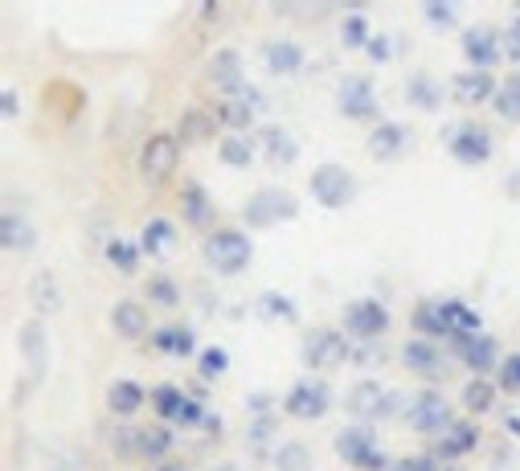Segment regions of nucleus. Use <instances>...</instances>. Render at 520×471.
Wrapping results in <instances>:
<instances>
[{"label":"nucleus","mask_w":520,"mask_h":471,"mask_svg":"<svg viewBox=\"0 0 520 471\" xmlns=\"http://www.w3.org/2000/svg\"><path fill=\"white\" fill-rule=\"evenodd\" d=\"M181 222L193 226V230H209V226H218V205H213V193L201 185V181H185L181 193Z\"/></svg>","instance_id":"obj_24"},{"label":"nucleus","mask_w":520,"mask_h":471,"mask_svg":"<svg viewBox=\"0 0 520 471\" xmlns=\"http://www.w3.org/2000/svg\"><path fill=\"white\" fill-rule=\"evenodd\" d=\"M103 259H107V267L119 271V275H140L144 250H140V242L115 234V238H107V246H103Z\"/></svg>","instance_id":"obj_38"},{"label":"nucleus","mask_w":520,"mask_h":471,"mask_svg":"<svg viewBox=\"0 0 520 471\" xmlns=\"http://www.w3.org/2000/svg\"><path fill=\"white\" fill-rule=\"evenodd\" d=\"M148 402H152V390H144L136 377H115V381L107 385V410H111L115 418H136Z\"/></svg>","instance_id":"obj_28"},{"label":"nucleus","mask_w":520,"mask_h":471,"mask_svg":"<svg viewBox=\"0 0 520 471\" xmlns=\"http://www.w3.org/2000/svg\"><path fill=\"white\" fill-rule=\"evenodd\" d=\"M402 365H406V373H414L422 381H439L447 373V353H443V345H435V340L410 336L402 345Z\"/></svg>","instance_id":"obj_19"},{"label":"nucleus","mask_w":520,"mask_h":471,"mask_svg":"<svg viewBox=\"0 0 520 471\" xmlns=\"http://www.w3.org/2000/svg\"><path fill=\"white\" fill-rule=\"evenodd\" d=\"M484 431H480V422L475 418H455L443 439H435V459L447 467V463H459L463 455H475V447H480Z\"/></svg>","instance_id":"obj_18"},{"label":"nucleus","mask_w":520,"mask_h":471,"mask_svg":"<svg viewBox=\"0 0 520 471\" xmlns=\"http://www.w3.org/2000/svg\"><path fill=\"white\" fill-rule=\"evenodd\" d=\"M410 328H414V336L435 340V345H447V340H451V328L443 320V304H439V299H422V304L414 308V316H410Z\"/></svg>","instance_id":"obj_31"},{"label":"nucleus","mask_w":520,"mask_h":471,"mask_svg":"<svg viewBox=\"0 0 520 471\" xmlns=\"http://www.w3.org/2000/svg\"><path fill=\"white\" fill-rule=\"evenodd\" d=\"M336 111L353 123H381L377 82L369 74H344L340 87H336Z\"/></svg>","instance_id":"obj_10"},{"label":"nucleus","mask_w":520,"mask_h":471,"mask_svg":"<svg viewBox=\"0 0 520 471\" xmlns=\"http://www.w3.org/2000/svg\"><path fill=\"white\" fill-rule=\"evenodd\" d=\"M402 422L410 426L414 435H422V439H443V431L455 422V406L447 402L443 390H418V394L406 402Z\"/></svg>","instance_id":"obj_7"},{"label":"nucleus","mask_w":520,"mask_h":471,"mask_svg":"<svg viewBox=\"0 0 520 471\" xmlns=\"http://www.w3.org/2000/svg\"><path fill=\"white\" fill-rule=\"evenodd\" d=\"M205 78H209V87L213 91H222V99L238 95L246 87V66H242V54L234 46H222V50H213L209 66H205Z\"/></svg>","instance_id":"obj_20"},{"label":"nucleus","mask_w":520,"mask_h":471,"mask_svg":"<svg viewBox=\"0 0 520 471\" xmlns=\"http://www.w3.org/2000/svg\"><path fill=\"white\" fill-rule=\"evenodd\" d=\"M332 451L344 467L357 471L361 459L369 451H377V426L373 422H344V431H336V439H332Z\"/></svg>","instance_id":"obj_17"},{"label":"nucleus","mask_w":520,"mask_h":471,"mask_svg":"<svg viewBox=\"0 0 520 471\" xmlns=\"http://www.w3.org/2000/svg\"><path fill=\"white\" fill-rule=\"evenodd\" d=\"M263 66L271 78H295L303 66H308V54H303V46L295 37H267L263 41Z\"/></svg>","instance_id":"obj_22"},{"label":"nucleus","mask_w":520,"mask_h":471,"mask_svg":"<svg viewBox=\"0 0 520 471\" xmlns=\"http://www.w3.org/2000/svg\"><path fill=\"white\" fill-rule=\"evenodd\" d=\"M373 33H377V29L369 25V17H365L361 9H353L349 17L340 21V46L349 50V54H357V50H365L369 41H373Z\"/></svg>","instance_id":"obj_44"},{"label":"nucleus","mask_w":520,"mask_h":471,"mask_svg":"<svg viewBox=\"0 0 520 471\" xmlns=\"http://www.w3.org/2000/svg\"><path fill=\"white\" fill-rule=\"evenodd\" d=\"M332 402H336L332 385L324 377H316V373H303L283 394V414L295 418V422H320V418H328Z\"/></svg>","instance_id":"obj_8"},{"label":"nucleus","mask_w":520,"mask_h":471,"mask_svg":"<svg viewBox=\"0 0 520 471\" xmlns=\"http://www.w3.org/2000/svg\"><path fill=\"white\" fill-rule=\"evenodd\" d=\"M201 259L213 275H222V279H238L250 271L254 263V238L238 226H218V230H209L205 242H201Z\"/></svg>","instance_id":"obj_1"},{"label":"nucleus","mask_w":520,"mask_h":471,"mask_svg":"<svg viewBox=\"0 0 520 471\" xmlns=\"http://www.w3.org/2000/svg\"><path fill=\"white\" fill-rule=\"evenodd\" d=\"M0 115H5L9 123L21 115V99H17V87H5L0 91Z\"/></svg>","instance_id":"obj_53"},{"label":"nucleus","mask_w":520,"mask_h":471,"mask_svg":"<svg viewBox=\"0 0 520 471\" xmlns=\"http://www.w3.org/2000/svg\"><path fill=\"white\" fill-rule=\"evenodd\" d=\"M177 160H181V144L172 132H152L140 148V177L148 189H160L172 173H177Z\"/></svg>","instance_id":"obj_12"},{"label":"nucleus","mask_w":520,"mask_h":471,"mask_svg":"<svg viewBox=\"0 0 520 471\" xmlns=\"http://www.w3.org/2000/svg\"><path fill=\"white\" fill-rule=\"evenodd\" d=\"M308 193L320 209H349L361 193V181L353 168H344L340 160H320L308 177Z\"/></svg>","instance_id":"obj_4"},{"label":"nucleus","mask_w":520,"mask_h":471,"mask_svg":"<svg viewBox=\"0 0 520 471\" xmlns=\"http://www.w3.org/2000/svg\"><path fill=\"white\" fill-rule=\"evenodd\" d=\"M443 471H459V467H451V463H447V467H443Z\"/></svg>","instance_id":"obj_59"},{"label":"nucleus","mask_w":520,"mask_h":471,"mask_svg":"<svg viewBox=\"0 0 520 471\" xmlns=\"http://www.w3.org/2000/svg\"><path fill=\"white\" fill-rule=\"evenodd\" d=\"M459 50L467 70H496L504 62V37L496 25H471L459 37Z\"/></svg>","instance_id":"obj_14"},{"label":"nucleus","mask_w":520,"mask_h":471,"mask_svg":"<svg viewBox=\"0 0 520 471\" xmlns=\"http://www.w3.org/2000/svg\"><path fill=\"white\" fill-rule=\"evenodd\" d=\"M136 447H140V426H119V431L111 435L115 459H136Z\"/></svg>","instance_id":"obj_50"},{"label":"nucleus","mask_w":520,"mask_h":471,"mask_svg":"<svg viewBox=\"0 0 520 471\" xmlns=\"http://www.w3.org/2000/svg\"><path fill=\"white\" fill-rule=\"evenodd\" d=\"M275 435H279V414H258V418L246 426V443L258 447V451H263Z\"/></svg>","instance_id":"obj_47"},{"label":"nucleus","mask_w":520,"mask_h":471,"mask_svg":"<svg viewBox=\"0 0 520 471\" xmlns=\"http://www.w3.org/2000/svg\"><path fill=\"white\" fill-rule=\"evenodd\" d=\"M365 54L377 62V66H385V62H394V37H389L385 29H377L373 33V41H369V46H365Z\"/></svg>","instance_id":"obj_52"},{"label":"nucleus","mask_w":520,"mask_h":471,"mask_svg":"<svg viewBox=\"0 0 520 471\" xmlns=\"http://www.w3.org/2000/svg\"><path fill=\"white\" fill-rule=\"evenodd\" d=\"M258 320L263 324H299V304L287 295V291H263L254 304Z\"/></svg>","instance_id":"obj_39"},{"label":"nucleus","mask_w":520,"mask_h":471,"mask_svg":"<svg viewBox=\"0 0 520 471\" xmlns=\"http://www.w3.org/2000/svg\"><path fill=\"white\" fill-rule=\"evenodd\" d=\"M172 447H177V439H172V426H164V422H148V426H140V447H136V459H144V463H168V455H172Z\"/></svg>","instance_id":"obj_34"},{"label":"nucleus","mask_w":520,"mask_h":471,"mask_svg":"<svg viewBox=\"0 0 520 471\" xmlns=\"http://www.w3.org/2000/svg\"><path fill=\"white\" fill-rule=\"evenodd\" d=\"M230 373V349L226 345H205L197 353V381L201 385H213V381H222Z\"/></svg>","instance_id":"obj_42"},{"label":"nucleus","mask_w":520,"mask_h":471,"mask_svg":"<svg viewBox=\"0 0 520 471\" xmlns=\"http://www.w3.org/2000/svg\"><path fill=\"white\" fill-rule=\"evenodd\" d=\"M496 398H500V385L492 377H467V385L459 390V406L467 410V418H484L496 410Z\"/></svg>","instance_id":"obj_30"},{"label":"nucleus","mask_w":520,"mask_h":471,"mask_svg":"<svg viewBox=\"0 0 520 471\" xmlns=\"http://www.w3.org/2000/svg\"><path fill=\"white\" fill-rule=\"evenodd\" d=\"M144 291H148V304H152V308H164V312H177L181 299H185L181 283L172 279V275H152Z\"/></svg>","instance_id":"obj_45"},{"label":"nucleus","mask_w":520,"mask_h":471,"mask_svg":"<svg viewBox=\"0 0 520 471\" xmlns=\"http://www.w3.org/2000/svg\"><path fill=\"white\" fill-rule=\"evenodd\" d=\"M254 136H258V152H263L275 168H291V164L299 160V140H295L291 127H283V123H263Z\"/></svg>","instance_id":"obj_25"},{"label":"nucleus","mask_w":520,"mask_h":471,"mask_svg":"<svg viewBox=\"0 0 520 471\" xmlns=\"http://www.w3.org/2000/svg\"><path fill=\"white\" fill-rule=\"evenodd\" d=\"M271 463L275 471H316V459H312V447L299 443V439H287L271 451Z\"/></svg>","instance_id":"obj_41"},{"label":"nucleus","mask_w":520,"mask_h":471,"mask_svg":"<svg viewBox=\"0 0 520 471\" xmlns=\"http://www.w3.org/2000/svg\"><path fill=\"white\" fill-rule=\"evenodd\" d=\"M353 353H357L353 340L344 336L340 328H312L308 336H303V345H299L303 369L316 373V377H324V373H332V369H340V365H349Z\"/></svg>","instance_id":"obj_5"},{"label":"nucleus","mask_w":520,"mask_h":471,"mask_svg":"<svg viewBox=\"0 0 520 471\" xmlns=\"http://www.w3.org/2000/svg\"><path fill=\"white\" fill-rule=\"evenodd\" d=\"M218 160L226 168H234V173H242V168H250L258 160V136H222L218 140Z\"/></svg>","instance_id":"obj_40"},{"label":"nucleus","mask_w":520,"mask_h":471,"mask_svg":"<svg viewBox=\"0 0 520 471\" xmlns=\"http://www.w3.org/2000/svg\"><path fill=\"white\" fill-rule=\"evenodd\" d=\"M181 230L172 218H148L144 230H140V250H144V259H164V254L177 246Z\"/></svg>","instance_id":"obj_32"},{"label":"nucleus","mask_w":520,"mask_h":471,"mask_svg":"<svg viewBox=\"0 0 520 471\" xmlns=\"http://www.w3.org/2000/svg\"><path fill=\"white\" fill-rule=\"evenodd\" d=\"M353 361H357V365H381V349H373V345H361V349L353 353Z\"/></svg>","instance_id":"obj_55"},{"label":"nucleus","mask_w":520,"mask_h":471,"mask_svg":"<svg viewBox=\"0 0 520 471\" xmlns=\"http://www.w3.org/2000/svg\"><path fill=\"white\" fill-rule=\"evenodd\" d=\"M389 328H394V312H389V304L377 295L349 299L340 312V332L349 340H357V345H373V340H381Z\"/></svg>","instance_id":"obj_3"},{"label":"nucleus","mask_w":520,"mask_h":471,"mask_svg":"<svg viewBox=\"0 0 520 471\" xmlns=\"http://www.w3.org/2000/svg\"><path fill=\"white\" fill-rule=\"evenodd\" d=\"M402 99H406V107H414V111H422V115H439L451 95H443V82L430 74V70H414V74L406 78V95H402Z\"/></svg>","instance_id":"obj_26"},{"label":"nucleus","mask_w":520,"mask_h":471,"mask_svg":"<svg viewBox=\"0 0 520 471\" xmlns=\"http://www.w3.org/2000/svg\"><path fill=\"white\" fill-rule=\"evenodd\" d=\"M365 148H369L373 160L394 164V160H402V156L414 148V127H410V123H398V119H381V123L369 127Z\"/></svg>","instance_id":"obj_15"},{"label":"nucleus","mask_w":520,"mask_h":471,"mask_svg":"<svg viewBox=\"0 0 520 471\" xmlns=\"http://www.w3.org/2000/svg\"><path fill=\"white\" fill-rule=\"evenodd\" d=\"M504 426H508L512 435H520V418H516V414H508V418H504Z\"/></svg>","instance_id":"obj_57"},{"label":"nucleus","mask_w":520,"mask_h":471,"mask_svg":"<svg viewBox=\"0 0 520 471\" xmlns=\"http://www.w3.org/2000/svg\"><path fill=\"white\" fill-rule=\"evenodd\" d=\"M389 471H443V463L435 459V451H410V455H398Z\"/></svg>","instance_id":"obj_49"},{"label":"nucleus","mask_w":520,"mask_h":471,"mask_svg":"<svg viewBox=\"0 0 520 471\" xmlns=\"http://www.w3.org/2000/svg\"><path fill=\"white\" fill-rule=\"evenodd\" d=\"M209 471H246L242 463H218V467H209Z\"/></svg>","instance_id":"obj_58"},{"label":"nucleus","mask_w":520,"mask_h":471,"mask_svg":"<svg viewBox=\"0 0 520 471\" xmlns=\"http://www.w3.org/2000/svg\"><path fill=\"white\" fill-rule=\"evenodd\" d=\"M263 91L258 87H246L230 99H218L213 115H218V127H226V136H250V127H258V111H263Z\"/></svg>","instance_id":"obj_13"},{"label":"nucleus","mask_w":520,"mask_h":471,"mask_svg":"<svg viewBox=\"0 0 520 471\" xmlns=\"http://www.w3.org/2000/svg\"><path fill=\"white\" fill-rule=\"evenodd\" d=\"M17 353L25 357V369H29V385H41L50 373V332L41 320H25L17 328Z\"/></svg>","instance_id":"obj_16"},{"label":"nucleus","mask_w":520,"mask_h":471,"mask_svg":"<svg viewBox=\"0 0 520 471\" xmlns=\"http://www.w3.org/2000/svg\"><path fill=\"white\" fill-rule=\"evenodd\" d=\"M344 406H349V414L357 422H385V418H394V414L406 410L402 394L389 390V385H381V381H373V377H361L349 390V398H344Z\"/></svg>","instance_id":"obj_9"},{"label":"nucleus","mask_w":520,"mask_h":471,"mask_svg":"<svg viewBox=\"0 0 520 471\" xmlns=\"http://www.w3.org/2000/svg\"><path fill=\"white\" fill-rule=\"evenodd\" d=\"M271 406H275L271 394H250V398H246V410H254V418H258V414H267Z\"/></svg>","instance_id":"obj_54"},{"label":"nucleus","mask_w":520,"mask_h":471,"mask_svg":"<svg viewBox=\"0 0 520 471\" xmlns=\"http://www.w3.org/2000/svg\"><path fill=\"white\" fill-rule=\"evenodd\" d=\"M218 115H209V111H201V107H189L185 115H181V123H177V144H181V152L185 148H193V144H205V140H213V132H218Z\"/></svg>","instance_id":"obj_35"},{"label":"nucleus","mask_w":520,"mask_h":471,"mask_svg":"<svg viewBox=\"0 0 520 471\" xmlns=\"http://www.w3.org/2000/svg\"><path fill=\"white\" fill-rule=\"evenodd\" d=\"M29 304L41 312V316H58L62 312V291H58V275L54 271H33L29 279Z\"/></svg>","instance_id":"obj_37"},{"label":"nucleus","mask_w":520,"mask_h":471,"mask_svg":"<svg viewBox=\"0 0 520 471\" xmlns=\"http://www.w3.org/2000/svg\"><path fill=\"white\" fill-rule=\"evenodd\" d=\"M422 21H426V29L447 33L459 21V5H451V0H426V5H422Z\"/></svg>","instance_id":"obj_46"},{"label":"nucleus","mask_w":520,"mask_h":471,"mask_svg":"<svg viewBox=\"0 0 520 471\" xmlns=\"http://www.w3.org/2000/svg\"><path fill=\"white\" fill-rule=\"evenodd\" d=\"M148 345L160 353V357H172V361H185V357H197L201 349H197V332H193V324H160V328H152V336H148Z\"/></svg>","instance_id":"obj_23"},{"label":"nucleus","mask_w":520,"mask_h":471,"mask_svg":"<svg viewBox=\"0 0 520 471\" xmlns=\"http://www.w3.org/2000/svg\"><path fill=\"white\" fill-rule=\"evenodd\" d=\"M0 246L9 254H29L37 246V230L29 226L25 213H13V209L0 213Z\"/></svg>","instance_id":"obj_33"},{"label":"nucleus","mask_w":520,"mask_h":471,"mask_svg":"<svg viewBox=\"0 0 520 471\" xmlns=\"http://www.w3.org/2000/svg\"><path fill=\"white\" fill-rule=\"evenodd\" d=\"M451 357L471 373V377H496L500 365H504V353H500V340L492 332H480V336H459L451 340Z\"/></svg>","instance_id":"obj_11"},{"label":"nucleus","mask_w":520,"mask_h":471,"mask_svg":"<svg viewBox=\"0 0 520 471\" xmlns=\"http://www.w3.org/2000/svg\"><path fill=\"white\" fill-rule=\"evenodd\" d=\"M492 111L504 119V123H520V70H512L508 78H500V91L492 99Z\"/></svg>","instance_id":"obj_43"},{"label":"nucleus","mask_w":520,"mask_h":471,"mask_svg":"<svg viewBox=\"0 0 520 471\" xmlns=\"http://www.w3.org/2000/svg\"><path fill=\"white\" fill-rule=\"evenodd\" d=\"M156 471H193L189 463H181V459H168V463H160Z\"/></svg>","instance_id":"obj_56"},{"label":"nucleus","mask_w":520,"mask_h":471,"mask_svg":"<svg viewBox=\"0 0 520 471\" xmlns=\"http://www.w3.org/2000/svg\"><path fill=\"white\" fill-rule=\"evenodd\" d=\"M295 218H299V197L291 189L263 185L242 201V226L246 230H275V226L295 222Z\"/></svg>","instance_id":"obj_2"},{"label":"nucleus","mask_w":520,"mask_h":471,"mask_svg":"<svg viewBox=\"0 0 520 471\" xmlns=\"http://www.w3.org/2000/svg\"><path fill=\"white\" fill-rule=\"evenodd\" d=\"M496 385H500V394L520 398V349L504 357V365H500V373H496Z\"/></svg>","instance_id":"obj_48"},{"label":"nucleus","mask_w":520,"mask_h":471,"mask_svg":"<svg viewBox=\"0 0 520 471\" xmlns=\"http://www.w3.org/2000/svg\"><path fill=\"white\" fill-rule=\"evenodd\" d=\"M496 91H500V78L492 70H459L451 78V99L463 107H484V103L492 107Z\"/></svg>","instance_id":"obj_21"},{"label":"nucleus","mask_w":520,"mask_h":471,"mask_svg":"<svg viewBox=\"0 0 520 471\" xmlns=\"http://www.w3.org/2000/svg\"><path fill=\"white\" fill-rule=\"evenodd\" d=\"M500 37H504V58L520 70V5H516V17H508V25L500 29Z\"/></svg>","instance_id":"obj_51"},{"label":"nucleus","mask_w":520,"mask_h":471,"mask_svg":"<svg viewBox=\"0 0 520 471\" xmlns=\"http://www.w3.org/2000/svg\"><path fill=\"white\" fill-rule=\"evenodd\" d=\"M443 304V320H447V328H451V340H459V336H480L484 332V316L475 312L471 304H463V299H439ZM447 340V345H451Z\"/></svg>","instance_id":"obj_36"},{"label":"nucleus","mask_w":520,"mask_h":471,"mask_svg":"<svg viewBox=\"0 0 520 471\" xmlns=\"http://www.w3.org/2000/svg\"><path fill=\"white\" fill-rule=\"evenodd\" d=\"M111 332L119 336V340H144V336H152V320H148V304H140V299H115L111 304Z\"/></svg>","instance_id":"obj_27"},{"label":"nucleus","mask_w":520,"mask_h":471,"mask_svg":"<svg viewBox=\"0 0 520 471\" xmlns=\"http://www.w3.org/2000/svg\"><path fill=\"white\" fill-rule=\"evenodd\" d=\"M152 414L164 422V426H181V414L189 406V385H177V381H160L152 390Z\"/></svg>","instance_id":"obj_29"},{"label":"nucleus","mask_w":520,"mask_h":471,"mask_svg":"<svg viewBox=\"0 0 520 471\" xmlns=\"http://www.w3.org/2000/svg\"><path fill=\"white\" fill-rule=\"evenodd\" d=\"M443 144H447V156L463 168H484L496 152V140L484 123H475V119H459V123H447V132H443Z\"/></svg>","instance_id":"obj_6"}]
</instances>
